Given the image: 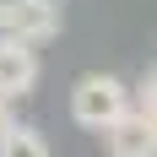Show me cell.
Segmentation results:
<instances>
[{"label": "cell", "mask_w": 157, "mask_h": 157, "mask_svg": "<svg viewBox=\"0 0 157 157\" xmlns=\"http://www.w3.org/2000/svg\"><path fill=\"white\" fill-rule=\"evenodd\" d=\"M125 109H130V87L119 76H109V71H87L71 87V119L81 130H109Z\"/></svg>", "instance_id": "1"}, {"label": "cell", "mask_w": 157, "mask_h": 157, "mask_svg": "<svg viewBox=\"0 0 157 157\" xmlns=\"http://www.w3.org/2000/svg\"><path fill=\"white\" fill-rule=\"evenodd\" d=\"M65 27V11L60 0H0V33L16 38V44H49V38H60Z\"/></svg>", "instance_id": "2"}, {"label": "cell", "mask_w": 157, "mask_h": 157, "mask_svg": "<svg viewBox=\"0 0 157 157\" xmlns=\"http://www.w3.org/2000/svg\"><path fill=\"white\" fill-rule=\"evenodd\" d=\"M98 136H103L109 157H157V119H152V114L125 109L109 130H98Z\"/></svg>", "instance_id": "3"}, {"label": "cell", "mask_w": 157, "mask_h": 157, "mask_svg": "<svg viewBox=\"0 0 157 157\" xmlns=\"http://www.w3.org/2000/svg\"><path fill=\"white\" fill-rule=\"evenodd\" d=\"M33 87H38V49L0 33V98L11 103V98H27Z\"/></svg>", "instance_id": "4"}, {"label": "cell", "mask_w": 157, "mask_h": 157, "mask_svg": "<svg viewBox=\"0 0 157 157\" xmlns=\"http://www.w3.org/2000/svg\"><path fill=\"white\" fill-rule=\"evenodd\" d=\"M0 157H49V141H44V130H33V125H11L0 136Z\"/></svg>", "instance_id": "5"}, {"label": "cell", "mask_w": 157, "mask_h": 157, "mask_svg": "<svg viewBox=\"0 0 157 157\" xmlns=\"http://www.w3.org/2000/svg\"><path fill=\"white\" fill-rule=\"evenodd\" d=\"M16 119H11V103H6V98H0V136H6V130H11Z\"/></svg>", "instance_id": "6"}]
</instances>
